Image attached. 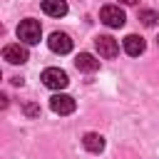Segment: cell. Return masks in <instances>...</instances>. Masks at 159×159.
Returning <instances> with one entry per match:
<instances>
[{
  "label": "cell",
  "instance_id": "9c48e42d",
  "mask_svg": "<svg viewBox=\"0 0 159 159\" xmlns=\"http://www.w3.org/2000/svg\"><path fill=\"white\" fill-rule=\"evenodd\" d=\"M75 65H77V70H82V72H97V70H99V60H97L94 55H89V52H80L77 60H75Z\"/></svg>",
  "mask_w": 159,
  "mask_h": 159
},
{
  "label": "cell",
  "instance_id": "8992f818",
  "mask_svg": "<svg viewBox=\"0 0 159 159\" xmlns=\"http://www.w3.org/2000/svg\"><path fill=\"white\" fill-rule=\"evenodd\" d=\"M75 107L77 104H75V99L70 94H55V97H50V109L55 114H72Z\"/></svg>",
  "mask_w": 159,
  "mask_h": 159
},
{
  "label": "cell",
  "instance_id": "7c38bea8",
  "mask_svg": "<svg viewBox=\"0 0 159 159\" xmlns=\"http://www.w3.org/2000/svg\"><path fill=\"white\" fill-rule=\"evenodd\" d=\"M157 20H159V12H154V10H139V22L144 27H154Z\"/></svg>",
  "mask_w": 159,
  "mask_h": 159
},
{
  "label": "cell",
  "instance_id": "8fae6325",
  "mask_svg": "<svg viewBox=\"0 0 159 159\" xmlns=\"http://www.w3.org/2000/svg\"><path fill=\"white\" fill-rule=\"evenodd\" d=\"M42 12L50 17H62V15H67V2L65 0H42Z\"/></svg>",
  "mask_w": 159,
  "mask_h": 159
},
{
  "label": "cell",
  "instance_id": "7a4b0ae2",
  "mask_svg": "<svg viewBox=\"0 0 159 159\" xmlns=\"http://www.w3.org/2000/svg\"><path fill=\"white\" fill-rule=\"evenodd\" d=\"M99 20H102L107 27H122V25L127 22V15H124V10H122L119 5H104V7L99 10Z\"/></svg>",
  "mask_w": 159,
  "mask_h": 159
},
{
  "label": "cell",
  "instance_id": "5b68a950",
  "mask_svg": "<svg viewBox=\"0 0 159 159\" xmlns=\"http://www.w3.org/2000/svg\"><path fill=\"white\" fill-rule=\"evenodd\" d=\"M94 47H97L99 57H104V60H112V57H117V52H119L117 40L109 37V35H99V37H94Z\"/></svg>",
  "mask_w": 159,
  "mask_h": 159
},
{
  "label": "cell",
  "instance_id": "3957f363",
  "mask_svg": "<svg viewBox=\"0 0 159 159\" xmlns=\"http://www.w3.org/2000/svg\"><path fill=\"white\" fill-rule=\"evenodd\" d=\"M42 84L45 87H50V89H65L67 87V72H62L60 67H47L45 72H42Z\"/></svg>",
  "mask_w": 159,
  "mask_h": 159
},
{
  "label": "cell",
  "instance_id": "4fadbf2b",
  "mask_svg": "<svg viewBox=\"0 0 159 159\" xmlns=\"http://www.w3.org/2000/svg\"><path fill=\"white\" fill-rule=\"evenodd\" d=\"M22 109H25L27 117H37V114H40V107H35V104H25Z\"/></svg>",
  "mask_w": 159,
  "mask_h": 159
},
{
  "label": "cell",
  "instance_id": "30bf717a",
  "mask_svg": "<svg viewBox=\"0 0 159 159\" xmlns=\"http://www.w3.org/2000/svg\"><path fill=\"white\" fill-rule=\"evenodd\" d=\"M82 144H84V149H87V152L99 154V152L104 149V137H102V134H97V132H87V134L82 137Z\"/></svg>",
  "mask_w": 159,
  "mask_h": 159
},
{
  "label": "cell",
  "instance_id": "52a82bcc",
  "mask_svg": "<svg viewBox=\"0 0 159 159\" xmlns=\"http://www.w3.org/2000/svg\"><path fill=\"white\" fill-rule=\"evenodd\" d=\"M47 45H50V50L57 52V55H67V52L72 50V40H70L67 32H52L50 40H47Z\"/></svg>",
  "mask_w": 159,
  "mask_h": 159
},
{
  "label": "cell",
  "instance_id": "5bb4252c",
  "mask_svg": "<svg viewBox=\"0 0 159 159\" xmlns=\"http://www.w3.org/2000/svg\"><path fill=\"white\" fill-rule=\"evenodd\" d=\"M119 2H124V5H137L139 0H119Z\"/></svg>",
  "mask_w": 159,
  "mask_h": 159
},
{
  "label": "cell",
  "instance_id": "ba28073f",
  "mask_svg": "<svg viewBox=\"0 0 159 159\" xmlns=\"http://www.w3.org/2000/svg\"><path fill=\"white\" fill-rule=\"evenodd\" d=\"M144 47H147L144 37H139V35H127V37H124V52H127V55L137 57V55L144 52Z\"/></svg>",
  "mask_w": 159,
  "mask_h": 159
},
{
  "label": "cell",
  "instance_id": "277c9868",
  "mask_svg": "<svg viewBox=\"0 0 159 159\" xmlns=\"http://www.w3.org/2000/svg\"><path fill=\"white\" fill-rule=\"evenodd\" d=\"M27 57H30V52L20 42H12V45L2 47V60H7L10 65H22V62H27Z\"/></svg>",
  "mask_w": 159,
  "mask_h": 159
},
{
  "label": "cell",
  "instance_id": "6da1fadb",
  "mask_svg": "<svg viewBox=\"0 0 159 159\" xmlns=\"http://www.w3.org/2000/svg\"><path fill=\"white\" fill-rule=\"evenodd\" d=\"M40 35H42V27H40V22L32 20V17L22 20V22L17 25V37H20L25 45H37V42H40Z\"/></svg>",
  "mask_w": 159,
  "mask_h": 159
}]
</instances>
